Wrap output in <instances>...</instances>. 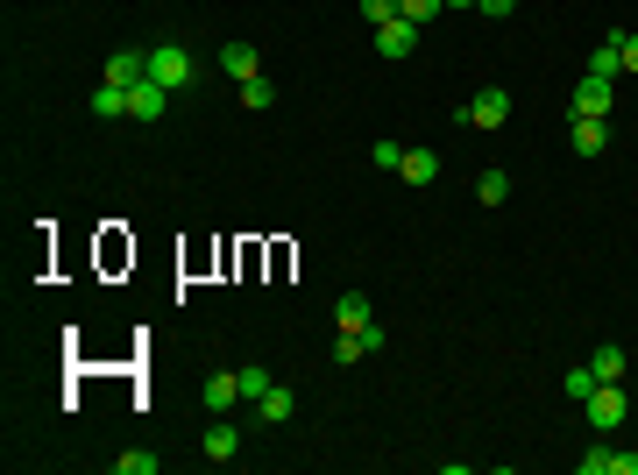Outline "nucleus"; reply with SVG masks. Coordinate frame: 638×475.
<instances>
[{"label": "nucleus", "instance_id": "nucleus-1", "mask_svg": "<svg viewBox=\"0 0 638 475\" xmlns=\"http://www.w3.org/2000/svg\"><path fill=\"white\" fill-rule=\"evenodd\" d=\"M582 412H589V426H596V433H617V426L631 419V398H624V383H596L589 398H582Z\"/></svg>", "mask_w": 638, "mask_h": 475}, {"label": "nucleus", "instance_id": "nucleus-2", "mask_svg": "<svg viewBox=\"0 0 638 475\" xmlns=\"http://www.w3.org/2000/svg\"><path fill=\"white\" fill-rule=\"evenodd\" d=\"M149 78H156V86H171V93H185L192 78H199V64H192L178 43H164V50H149Z\"/></svg>", "mask_w": 638, "mask_h": 475}, {"label": "nucleus", "instance_id": "nucleus-3", "mask_svg": "<svg viewBox=\"0 0 638 475\" xmlns=\"http://www.w3.org/2000/svg\"><path fill=\"white\" fill-rule=\"evenodd\" d=\"M461 121H468V128H504V121H511V93H504V86H483V93L461 107Z\"/></svg>", "mask_w": 638, "mask_h": 475}, {"label": "nucleus", "instance_id": "nucleus-4", "mask_svg": "<svg viewBox=\"0 0 638 475\" xmlns=\"http://www.w3.org/2000/svg\"><path fill=\"white\" fill-rule=\"evenodd\" d=\"M164 107H171V86H156V78L128 86V121H164Z\"/></svg>", "mask_w": 638, "mask_h": 475}, {"label": "nucleus", "instance_id": "nucleus-5", "mask_svg": "<svg viewBox=\"0 0 638 475\" xmlns=\"http://www.w3.org/2000/svg\"><path fill=\"white\" fill-rule=\"evenodd\" d=\"M568 142H575V156H603L610 149V121L603 114H575L568 121Z\"/></svg>", "mask_w": 638, "mask_h": 475}, {"label": "nucleus", "instance_id": "nucleus-6", "mask_svg": "<svg viewBox=\"0 0 638 475\" xmlns=\"http://www.w3.org/2000/svg\"><path fill=\"white\" fill-rule=\"evenodd\" d=\"M199 398H206V412H213V419H220V412H234V405H242V376H234V369H213Z\"/></svg>", "mask_w": 638, "mask_h": 475}, {"label": "nucleus", "instance_id": "nucleus-7", "mask_svg": "<svg viewBox=\"0 0 638 475\" xmlns=\"http://www.w3.org/2000/svg\"><path fill=\"white\" fill-rule=\"evenodd\" d=\"M100 78H107V86H142V78H149V50H114Z\"/></svg>", "mask_w": 638, "mask_h": 475}, {"label": "nucleus", "instance_id": "nucleus-8", "mask_svg": "<svg viewBox=\"0 0 638 475\" xmlns=\"http://www.w3.org/2000/svg\"><path fill=\"white\" fill-rule=\"evenodd\" d=\"M610 100H617V78L582 71V86H575V114H610Z\"/></svg>", "mask_w": 638, "mask_h": 475}, {"label": "nucleus", "instance_id": "nucleus-9", "mask_svg": "<svg viewBox=\"0 0 638 475\" xmlns=\"http://www.w3.org/2000/svg\"><path fill=\"white\" fill-rule=\"evenodd\" d=\"M376 50H383V57H412V50H419V22H405V15L383 22V29H376Z\"/></svg>", "mask_w": 638, "mask_h": 475}, {"label": "nucleus", "instance_id": "nucleus-10", "mask_svg": "<svg viewBox=\"0 0 638 475\" xmlns=\"http://www.w3.org/2000/svg\"><path fill=\"white\" fill-rule=\"evenodd\" d=\"M199 454H206V461H234V454H242V433H234V426H227V412H220V419L206 426V440H199Z\"/></svg>", "mask_w": 638, "mask_h": 475}, {"label": "nucleus", "instance_id": "nucleus-11", "mask_svg": "<svg viewBox=\"0 0 638 475\" xmlns=\"http://www.w3.org/2000/svg\"><path fill=\"white\" fill-rule=\"evenodd\" d=\"M220 71L234 78V86H242V78H263V57H256V43H227V50H220Z\"/></svg>", "mask_w": 638, "mask_h": 475}, {"label": "nucleus", "instance_id": "nucleus-12", "mask_svg": "<svg viewBox=\"0 0 638 475\" xmlns=\"http://www.w3.org/2000/svg\"><path fill=\"white\" fill-rule=\"evenodd\" d=\"M397 178H405L412 192H426V185L440 178V156H433V149H405V164H397Z\"/></svg>", "mask_w": 638, "mask_h": 475}, {"label": "nucleus", "instance_id": "nucleus-13", "mask_svg": "<svg viewBox=\"0 0 638 475\" xmlns=\"http://www.w3.org/2000/svg\"><path fill=\"white\" fill-rule=\"evenodd\" d=\"M334 320H341V334L369 327V320H376V312H369V291H341V298H334Z\"/></svg>", "mask_w": 638, "mask_h": 475}, {"label": "nucleus", "instance_id": "nucleus-14", "mask_svg": "<svg viewBox=\"0 0 638 475\" xmlns=\"http://www.w3.org/2000/svg\"><path fill=\"white\" fill-rule=\"evenodd\" d=\"M291 405H298V390H284V383H270L263 398H256V412H263L270 426H284V419H291Z\"/></svg>", "mask_w": 638, "mask_h": 475}, {"label": "nucleus", "instance_id": "nucleus-15", "mask_svg": "<svg viewBox=\"0 0 638 475\" xmlns=\"http://www.w3.org/2000/svg\"><path fill=\"white\" fill-rule=\"evenodd\" d=\"M589 369H596V383H624V348H617V341H603V348L589 355Z\"/></svg>", "mask_w": 638, "mask_h": 475}, {"label": "nucleus", "instance_id": "nucleus-16", "mask_svg": "<svg viewBox=\"0 0 638 475\" xmlns=\"http://www.w3.org/2000/svg\"><path fill=\"white\" fill-rule=\"evenodd\" d=\"M93 114H100V121H121V114H128V86H107V78H100V93H93Z\"/></svg>", "mask_w": 638, "mask_h": 475}, {"label": "nucleus", "instance_id": "nucleus-17", "mask_svg": "<svg viewBox=\"0 0 638 475\" xmlns=\"http://www.w3.org/2000/svg\"><path fill=\"white\" fill-rule=\"evenodd\" d=\"M475 199H483V206H504V199H511V171H483V178H475Z\"/></svg>", "mask_w": 638, "mask_h": 475}, {"label": "nucleus", "instance_id": "nucleus-18", "mask_svg": "<svg viewBox=\"0 0 638 475\" xmlns=\"http://www.w3.org/2000/svg\"><path fill=\"white\" fill-rule=\"evenodd\" d=\"M164 461H156L149 447H128V454H114V475H156Z\"/></svg>", "mask_w": 638, "mask_h": 475}, {"label": "nucleus", "instance_id": "nucleus-19", "mask_svg": "<svg viewBox=\"0 0 638 475\" xmlns=\"http://www.w3.org/2000/svg\"><path fill=\"white\" fill-rule=\"evenodd\" d=\"M242 107H277V86H270V78H242Z\"/></svg>", "mask_w": 638, "mask_h": 475}, {"label": "nucleus", "instance_id": "nucleus-20", "mask_svg": "<svg viewBox=\"0 0 638 475\" xmlns=\"http://www.w3.org/2000/svg\"><path fill=\"white\" fill-rule=\"evenodd\" d=\"M234 376H242V398H263V390L277 383V376H270L263 362H242V369H234Z\"/></svg>", "mask_w": 638, "mask_h": 475}, {"label": "nucleus", "instance_id": "nucleus-21", "mask_svg": "<svg viewBox=\"0 0 638 475\" xmlns=\"http://www.w3.org/2000/svg\"><path fill=\"white\" fill-rule=\"evenodd\" d=\"M440 8H447V0H397V15H405V22H419V29H426Z\"/></svg>", "mask_w": 638, "mask_h": 475}, {"label": "nucleus", "instance_id": "nucleus-22", "mask_svg": "<svg viewBox=\"0 0 638 475\" xmlns=\"http://www.w3.org/2000/svg\"><path fill=\"white\" fill-rule=\"evenodd\" d=\"M362 355H369V341H362V334H341V341H334V362H341V369H355Z\"/></svg>", "mask_w": 638, "mask_h": 475}, {"label": "nucleus", "instance_id": "nucleus-23", "mask_svg": "<svg viewBox=\"0 0 638 475\" xmlns=\"http://www.w3.org/2000/svg\"><path fill=\"white\" fill-rule=\"evenodd\" d=\"M362 22H369V29H383V22H397V0H362Z\"/></svg>", "mask_w": 638, "mask_h": 475}, {"label": "nucleus", "instance_id": "nucleus-24", "mask_svg": "<svg viewBox=\"0 0 638 475\" xmlns=\"http://www.w3.org/2000/svg\"><path fill=\"white\" fill-rule=\"evenodd\" d=\"M589 390H596V369L575 362V369H568V398H589Z\"/></svg>", "mask_w": 638, "mask_h": 475}, {"label": "nucleus", "instance_id": "nucleus-25", "mask_svg": "<svg viewBox=\"0 0 638 475\" xmlns=\"http://www.w3.org/2000/svg\"><path fill=\"white\" fill-rule=\"evenodd\" d=\"M475 8H483V15H490V22H504V15H511V8H518V0H475Z\"/></svg>", "mask_w": 638, "mask_h": 475}, {"label": "nucleus", "instance_id": "nucleus-26", "mask_svg": "<svg viewBox=\"0 0 638 475\" xmlns=\"http://www.w3.org/2000/svg\"><path fill=\"white\" fill-rule=\"evenodd\" d=\"M603 475H638V454H610V468Z\"/></svg>", "mask_w": 638, "mask_h": 475}, {"label": "nucleus", "instance_id": "nucleus-27", "mask_svg": "<svg viewBox=\"0 0 638 475\" xmlns=\"http://www.w3.org/2000/svg\"><path fill=\"white\" fill-rule=\"evenodd\" d=\"M624 71H638V36H624Z\"/></svg>", "mask_w": 638, "mask_h": 475}, {"label": "nucleus", "instance_id": "nucleus-28", "mask_svg": "<svg viewBox=\"0 0 638 475\" xmlns=\"http://www.w3.org/2000/svg\"><path fill=\"white\" fill-rule=\"evenodd\" d=\"M447 8H475V0H447Z\"/></svg>", "mask_w": 638, "mask_h": 475}]
</instances>
